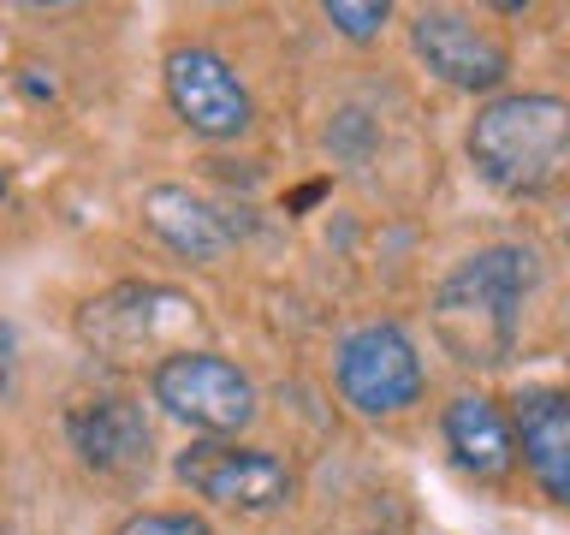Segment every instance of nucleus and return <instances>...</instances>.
<instances>
[{"mask_svg": "<svg viewBox=\"0 0 570 535\" xmlns=\"http://www.w3.org/2000/svg\"><path fill=\"white\" fill-rule=\"evenodd\" d=\"M541 268L523 244H488L463 256L434 292V333L463 369H499L523 333V298Z\"/></svg>", "mask_w": 570, "mask_h": 535, "instance_id": "nucleus-1", "label": "nucleus"}, {"mask_svg": "<svg viewBox=\"0 0 570 535\" xmlns=\"http://www.w3.org/2000/svg\"><path fill=\"white\" fill-rule=\"evenodd\" d=\"M463 149L499 196H541L570 173V101L547 89H505L475 107Z\"/></svg>", "mask_w": 570, "mask_h": 535, "instance_id": "nucleus-2", "label": "nucleus"}, {"mask_svg": "<svg viewBox=\"0 0 570 535\" xmlns=\"http://www.w3.org/2000/svg\"><path fill=\"white\" fill-rule=\"evenodd\" d=\"M196 328H203V303L185 298L178 285H155V280L114 285V292L89 298L78 310V339L114 369L167 363L173 351H190Z\"/></svg>", "mask_w": 570, "mask_h": 535, "instance_id": "nucleus-3", "label": "nucleus"}, {"mask_svg": "<svg viewBox=\"0 0 570 535\" xmlns=\"http://www.w3.org/2000/svg\"><path fill=\"white\" fill-rule=\"evenodd\" d=\"M155 405L167 417L203 428V435L226 440L238 428L256 422V381L232 363V357L208 351V346H190V351H173L167 363H155Z\"/></svg>", "mask_w": 570, "mask_h": 535, "instance_id": "nucleus-4", "label": "nucleus"}, {"mask_svg": "<svg viewBox=\"0 0 570 535\" xmlns=\"http://www.w3.org/2000/svg\"><path fill=\"white\" fill-rule=\"evenodd\" d=\"M333 381L345 392L351 410L363 417H399L422 399V351L399 321H368L338 339V357H333Z\"/></svg>", "mask_w": 570, "mask_h": 535, "instance_id": "nucleus-5", "label": "nucleus"}, {"mask_svg": "<svg viewBox=\"0 0 570 535\" xmlns=\"http://www.w3.org/2000/svg\"><path fill=\"white\" fill-rule=\"evenodd\" d=\"M173 476L185 481L190 494L214 499V506H232V512H279L297 488V476L285 458L262 453V446H238V440L185 446L173 464Z\"/></svg>", "mask_w": 570, "mask_h": 535, "instance_id": "nucleus-6", "label": "nucleus"}, {"mask_svg": "<svg viewBox=\"0 0 570 535\" xmlns=\"http://www.w3.org/2000/svg\"><path fill=\"white\" fill-rule=\"evenodd\" d=\"M410 48L440 84L470 89V96H488L511 78V42L458 7H422L410 18Z\"/></svg>", "mask_w": 570, "mask_h": 535, "instance_id": "nucleus-7", "label": "nucleus"}, {"mask_svg": "<svg viewBox=\"0 0 570 535\" xmlns=\"http://www.w3.org/2000/svg\"><path fill=\"white\" fill-rule=\"evenodd\" d=\"M167 101H173V114L190 125L196 137H238L249 132V119H256V107H249V89L244 78L232 71L214 48L203 42H185V48H173L167 54Z\"/></svg>", "mask_w": 570, "mask_h": 535, "instance_id": "nucleus-8", "label": "nucleus"}, {"mask_svg": "<svg viewBox=\"0 0 570 535\" xmlns=\"http://www.w3.org/2000/svg\"><path fill=\"white\" fill-rule=\"evenodd\" d=\"M71 446H78V458L89 464L96 476H114V481H137L149 470V417H142L137 399H89L71 410L66 422Z\"/></svg>", "mask_w": 570, "mask_h": 535, "instance_id": "nucleus-9", "label": "nucleus"}, {"mask_svg": "<svg viewBox=\"0 0 570 535\" xmlns=\"http://www.w3.org/2000/svg\"><path fill=\"white\" fill-rule=\"evenodd\" d=\"M511 435H517V458L534 476V488L570 506V392L559 387L523 392L511 405Z\"/></svg>", "mask_w": 570, "mask_h": 535, "instance_id": "nucleus-10", "label": "nucleus"}, {"mask_svg": "<svg viewBox=\"0 0 570 535\" xmlns=\"http://www.w3.org/2000/svg\"><path fill=\"white\" fill-rule=\"evenodd\" d=\"M142 226L185 262H220V256H232V244H238V226L226 221V208H214L208 196H196L185 185H149L142 191Z\"/></svg>", "mask_w": 570, "mask_h": 535, "instance_id": "nucleus-11", "label": "nucleus"}, {"mask_svg": "<svg viewBox=\"0 0 570 535\" xmlns=\"http://www.w3.org/2000/svg\"><path fill=\"white\" fill-rule=\"evenodd\" d=\"M445 446H452V458L470 470L475 481H505L517 470V435H511V417L499 410L493 399H481V392H458L452 405H445Z\"/></svg>", "mask_w": 570, "mask_h": 535, "instance_id": "nucleus-12", "label": "nucleus"}, {"mask_svg": "<svg viewBox=\"0 0 570 535\" xmlns=\"http://www.w3.org/2000/svg\"><path fill=\"white\" fill-rule=\"evenodd\" d=\"M321 18H327L338 36H351V42H374V36L386 30L392 7H386V0H327Z\"/></svg>", "mask_w": 570, "mask_h": 535, "instance_id": "nucleus-13", "label": "nucleus"}, {"mask_svg": "<svg viewBox=\"0 0 570 535\" xmlns=\"http://www.w3.org/2000/svg\"><path fill=\"white\" fill-rule=\"evenodd\" d=\"M114 535H214V529L196 512H137V517H125Z\"/></svg>", "mask_w": 570, "mask_h": 535, "instance_id": "nucleus-14", "label": "nucleus"}, {"mask_svg": "<svg viewBox=\"0 0 570 535\" xmlns=\"http://www.w3.org/2000/svg\"><path fill=\"white\" fill-rule=\"evenodd\" d=\"M559 232H564V239H570V203H564V214H559Z\"/></svg>", "mask_w": 570, "mask_h": 535, "instance_id": "nucleus-15", "label": "nucleus"}, {"mask_svg": "<svg viewBox=\"0 0 570 535\" xmlns=\"http://www.w3.org/2000/svg\"><path fill=\"white\" fill-rule=\"evenodd\" d=\"M0 196H7V167H0Z\"/></svg>", "mask_w": 570, "mask_h": 535, "instance_id": "nucleus-16", "label": "nucleus"}]
</instances>
